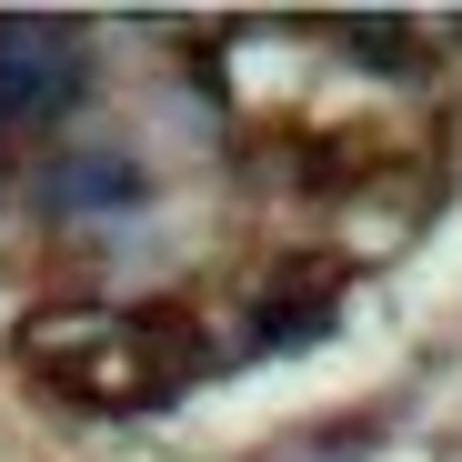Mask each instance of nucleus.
<instances>
[{"mask_svg":"<svg viewBox=\"0 0 462 462\" xmlns=\"http://www.w3.org/2000/svg\"><path fill=\"white\" fill-rule=\"evenodd\" d=\"M131 191H141L131 162H70V171L51 181V201H70V211H81V201H131Z\"/></svg>","mask_w":462,"mask_h":462,"instance_id":"obj_2","label":"nucleus"},{"mask_svg":"<svg viewBox=\"0 0 462 462\" xmlns=\"http://www.w3.org/2000/svg\"><path fill=\"white\" fill-rule=\"evenodd\" d=\"M81 91V51L60 21H0V121H41Z\"/></svg>","mask_w":462,"mask_h":462,"instance_id":"obj_1","label":"nucleus"}]
</instances>
